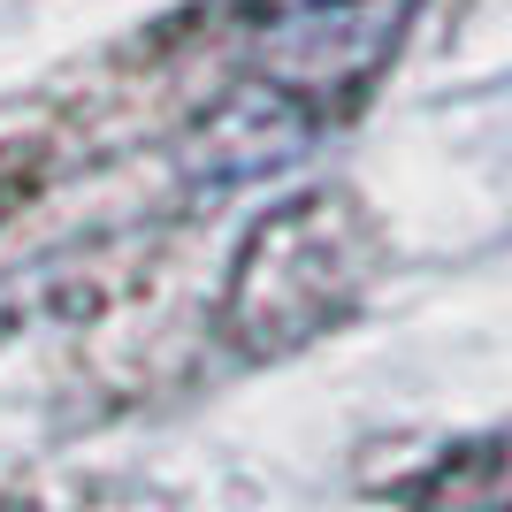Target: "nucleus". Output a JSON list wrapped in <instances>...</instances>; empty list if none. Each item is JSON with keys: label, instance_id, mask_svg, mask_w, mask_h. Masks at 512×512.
Wrapping results in <instances>:
<instances>
[{"label": "nucleus", "instance_id": "4", "mask_svg": "<svg viewBox=\"0 0 512 512\" xmlns=\"http://www.w3.org/2000/svg\"><path fill=\"white\" fill-rule=\"evenodd\" d=\"M16 192H23V184H8V176H0V214H8V207H16Z\"/></svg>", "mask_w": 512, "mask_h": 512}, {"label": "nucleus", "instance_id": "2", "mask_svg": "<svg viewBox=\"0 0 512 512\" xmlns=\"http://www.w3.org/2000/svg\"><path fill=\"white\" fill-rule=\"evenodd\" d=\"M406 23H413V0H306V8H283V16H268L253 77L283 85L314 115L352 107L375 85V69L398 54Z\"/></svg>", "mask_w": 512, "mask_h": 512}, {"label": "nucleus", "instance_id": "1", "mask_svg": "<svg viewBox=\"0 0 512 512\" xmlns=\"http://www.w3.org/2000/svg\"><path fill=\"white\" fill-rule=\"evenodd\" d=\"M375 276V222L352 192H299L245 230L222 291V337L245 360H283L329 337Z\"/></svg>", "mask_w": 512, "mask_h": 512}, {"label": "nucleus", "instance_id": "3", "mask_svg": "<svg viewBox=\"0 0 512 512\" xmlns=\"http://www.w3.org/2000/svg\"><path fill=\"white\" fill-rule=\"evenodd\" d=\"M321 115L306 100H291L283 85H268V77H245L237 92H222V100L207 107L192 123V138H184V169L199 176V184H253V176H276L291 169L306 146H314Z\"/></svg>", "mask_w": 512, "mask_h": 512}]
</instances>
